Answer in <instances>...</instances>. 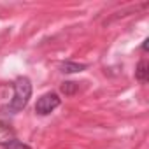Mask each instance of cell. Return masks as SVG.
Wrapping results in <instances>:
<instances>
[{
    "label": "cell",
    "instance_id": "obj_4",
    "mask_svg": "<svg viewBox=\"0 0 149 149\" xmlns=\"http://www.w3.org/2000/svg\"><path fill=\"white\" fill-rule=\"evenodd\" d=\"M60 68H61V72L74 74V72H81V70H84V68H86V65H83V63H72V61H65V63H61V65H60Z\"/></svg>",
    "mask_w": 149,
    "mask_h": 149
},
{
    "label": "cell",
    "instance_id": "obj_2",
    "mask_svg": "<svg viewBox=\"0 0 149 149\" xmlns=\"http://www.w3.org/2000/svg\"><path fill=\"white\" fill-rule=\"evenodd\" d=\"M58 105H60V97H58L56 93H46V95H42V97L37 100V104H35V112L44 116V114H49L51 111H54Z\"/></svg>",
    "mask_w": 149,
    "mask_h": 149
},
{
    "label": "cell",
    "instance_id": "obj_7",
    "mask_svg": "<svg viewBox=\"0 0 149 149\" xmlns=\"http://www.w3.org/2000/svg\"><path fill=\"white\" fill-rule=\"evenodd\" d=\"M76 90H77V84L76 83H63V86H61V91L65 95H72Z\"/></svg>",
    "mask_w": 149,
    "mask_h": 149
},
{
    "label": "cell",
    "instance_id": "obj_1",
    "mask_svg": "<svg viewBox=\"0 0 149 149\" xmlns=\"http://www.w3.org/2000/svg\"><path fill=\"white\" fill-rule=\"evenodd\" d=\"M30 95H32V83H30V79L28 77H19L14 83V95H13L9 109L13 112L23 111L26 107L28 100H30Z\"/></svg>",
    "mask_w": 149,
    "mask_h": 149
},
{
    "label": "cell",
    "instance_id": "obj_6",
    "mask_svg": "<svg viewBox=\"0 0 149 149\" xmlns=\"http://www.w3.org/2000/svg\"><path fill=\"white\" fill-rule=\"evenodd\" d=\"M4 147H6V149H30L28 146L21 144V142H19V140H16V139H14V140H11L9 144H6Z\"/></svg>",
    "mask_w": 149,
    "mask_h": 149
},
{
    "label": "cell",
    "instance_id": "obj_3",
    "mask_svg": "<svg viewBox=\"0 0 149 149\" xmlns=\"http://www.w3.org/2000/svg\"><path fill=\"white\" fill-rule=\"evenodd\" d=\"M11 140H14V132L11 130L9 125L0 123V144L6 146V144H9Z\"/></svg>",
    "mask_w": 149,
    "mask_h": 149
},
{
    "label": "cell",
    "instance_id": "obj_5",
    "mask_svg": "<svg viewBox=\"0 0 149 149\" xmlns=\"http://www.w3.org/2000/svg\"><path fill=\"white\" fill-rule=\"evenodd\" d=\"M147 74H149V70H147V61H146V60H142V61L137 65L135 77H137L140 83H146V81H147Z\"/></svg>",
    "mask_w": 149,
    "mask_h": 149
},
{
    "label": "cell",
    "instance_id": "obj_8",
    "mask_svg": "<svg viewBox=\"0 0 149 149\" xmlns=\"http://www.w3.org/2000/svg\"><path fill=\"white\" fill-rule=\"evenodd\" d=\"M147 42H149V40H144V44H142V49H144V51H147Z\"/></svg>",
    "mask_w": 149,
    "mask_h": 149
}]
</instances>
